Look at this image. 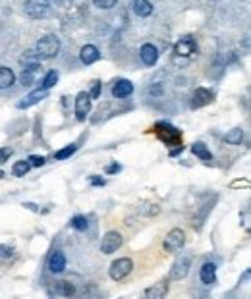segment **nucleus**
Segmentation results:
<instances>
[{
  "label": "nucleus",
  "mask_w": 251,
  "mask_h": 299,
  "mask_svg": "<svg viewBox=\"0 0 251 299\" xmlns=\"http://www.w3.org/2000/svg\"><path fill=\"white\" fill-rule=\"evenodd\" d=\"M89 112H91V97H89V93L81 91L75 97V118L83 122V120H87Z\"/></svg>",
  "instance_id": "7"
},
{
  "label": "nucleus",
  "mask_w": 251,
  "mask_h": 299,
  "mask_svg": "<svg viewBox=\"0 0 251 299\" xmlns=\"http://www.w3.org/2000/svg\"><path fill=\"white\" fill-rule=\"evenodd\" d=\"M46 95H48V91H43V89L33 91V93H29V95H27L23 101H19V103L15 105V108H19V110H23V108H29V106L37 105V103H41L43 99H46Z\"/></svg>",
  "instance_id": "15"
},
{
  "label": "nucleus",
  "mask_w": 251,
  "mask_h": 299,
  "mask_svg": "<svg viewBox=\"0 0 251 299\" xmlns=\"http://www.w3.org/2000/svg\"><path fill=\"white\" fill-rule=\"evenodd\" d=\"M14 154L12 147H0V164H4L6 160H10V156Z\"/></svg>",
  "instance_id": "29"
},
{
  "label": "nucleus",
  "mask_w": 251,
  "mask_h": 299,
  "mask_svg": "<svg viewBox=\"0 0 251 299\" xmlns=\"http://www.w3.org/2000/svg\"><path fill=\"white\" fill-rule=\"evenodd\" d=\"M27 14L31 17H44L48 14V6L46 4H41L39 0H27V6H25Z\"/></svg>",
  "instance_id": "17"
},
{
  "label": "nucleus",
  "mask_w": 251,
  "mask_h": 299,
  "mask_svg": "<svg viewBox=\"0 0 251 299\" xmlns=\"http://www.w3.org/2000/svg\"><path fill=\"white\" fill-rule=\"evenodd\" d=\"M213 103V93L209 89H203V87H199V89L193 91V99H192V106L193 108H201V106H207Z\"/></svg>",
  "instance_id": "12"
},
{
  "label": "nucleus",
  "mask_w": 251,
  "mask_h": 299,
  "mask_svg": "<svg viewBox=\"0 0 251 299\" xmlns=\"http://www.w3.org/2000/svg\"><path fill=\"white\" fill-rule=\"evenodd\" d=\"M122 234L116 232V230H110V232H106L104 234L103 241H101V251L104 255H110L114 253V251H118L120 247H122Z\"/></svg>",
  "instance_id": "6"
},
{
  "label": "nucleus",
  "mask_w": 251,
  "mask_h": 299,
  "mask_svg": "<svg viewBox=\"0 0 251 299\" xmlns=\"http://www.w3.org/2000/svg\"><path fill=\"white\" fill-rule=\"evenodd\" d=\"M139 56H141V62L151 68V66H155L159 62V48L155 45H151V43H145L139 48Z\"/></svg>",
  "instance_id": "8"
},
{
  "label": "nucleus",
  "mask_w": 251,
  "mask_h": 299,
  "mask_svg": "<svg viewBox=\"0 0 251 299\" xmlns=\"http://www.w3.org/2000/svg\"><path fill=\"white\" fill-rule=\"evenodd\" d=\"M224 141H226L228 145H242V141H244V130H242V128L230 130L228 134L224 135Z\"/></svg>",
  "instance_id": "22"
},
{
  "label": "nucleus",
  "mask_w": 251,
  "mask_h": 299,
  "mask_svg": "<svg viewBox=\"0 0 251 299\" xmlns=\"http://www.w3.org/2000/svg\"><path fill=\"white\" fill-rule=\"evenodd\" d=\"M184 243H186V232L182 228H174V230H170L166 234L163 247L166 253H176V251H180L184 247Z\"/></svg>",
  "instance_id": "3"
},
{
  "label": "nucleus",
  "mask_w": 251,
  "mask_h": 299,
  "mask_svg": "<svg viewBox=\"0 0 251 299\" xmlns=\"http://www.w3.org/2000/svg\"><path fill=\"white\" fill-rule=\"evenodd\" d=\"M195 50H197V45L192 37H182L174 46V52L178 56H192Z\"/></svg>",
  "instance_id": "10"
},
{
  "label": "nucleus",
  "mask_w": 251,
  "mask_h": 299,
  "mask_svg": "<svg viewBox=\"0 0 251 299\" xmlns=\"http://www.w3.org/2000/svg\"><path fill=\"white\" fill-rule=\"evenodd\" d=\"M116 2H118V0H93V4H95L97 8H101V10H110V8H114Z\"/></svg>",
  "instance_id": "28"
},
{
  "label": "nucleus",
  "mask_w": 251,
  "mask_h": 299,
  "mask_svg": "<svg viewBox=\"0 0 251 299\" xmlns=\"http://www.w3.org/2000/svg\"><path fill=\"white\" fill-rule=\"evenodd\" d=\"M37 72H39V66L37 64H31L27 68H23V74H21V85L23 87H31L37 79Z\"/></svg>",
  "instance_id": "19"
},
{
  "label": "nucleus",
  "mask_w": 251,
  "mask_h": 299,
  "mask_svg": "<svg viewBox=\"0 0 251 299\" xmlns=\"http://www.w3.org/2000/svg\"><path fill=\"white\" fill-rule=\"evenodd\" d=\"M60 39L56 35H52V33H48V35H44L41 37L39 41H37V45H35V54L39 56V58H54L56 54L60 52Z\"/></svg>",
  "instance_id": "1"
},
{
  "label": "nucleus",
  "mask_w": 251,
  "mask_h": 299,
  "mask_svg": "<svg viewBox=\"0 0 251 299\" xmlns=\"http://www.w3.org/2000/svg\"><path fill=\"white\" fill-rule=\"evenodd\" d=\"M54 292L58 294V296H66V298H72L75 294V286L72 282H66V280H62V282H56L54 286Z\"/></svg>",
  "instance_id": "23"
},
{
  "label": "nucleus",
  "mask_w": 251,
  "mask_h": 299,
  "mask_svg": "<svg viewBox=\"0 0 251 299\" xmlns=\"http://www.w3.org/2000/svg\"><path fill=\"white\" fill-rule=\"evenodd\" d=\"M132 270H133V261L128 259V257H122V259L114 261V263L110 265L108 274H110V278H112L114 282H120V280H124Z\"/></svg>",
  "instance_id": "4"
},
{
  "label": "nucleus",
  "mask_w": 251,
  "mask_h": 299,
  "mask_svg": "<svg viewBox=\"0 0 251 299\" xmlns=\"http://www.w3.org/2000/svg\"><path fill=\"white\" fill-rule=\"evenodd\" d=\"M149 93H151V95H161V93H163V87H161V85L157 83V85H155L153 89H149Z\"/></svg>",
  "instance_id": "34"
},
{
  "label": "nucleus",
  "mask_w": 251,
  "mask_h": 299,
  "mask_svg": "<svg viewBox=\"0 0 251 299\" xmlns=\"http://www.w3.org/2000/svg\"><path fill=\"white\" fill-rule=\"evenodd\" d=\"M133 12L139 15V17H149L153 14V4L149 0H132Z\"/></svg>",
  "instance_id": "18"
},
{
  "label": "nucleus",
  "mask_w": 251,
  "mask_h": 299,
  "mask_svg": "<svg viewBox=\"0 0 251 299\" xmlns=\"http://www.w3.org/2000/svg\"><path fill=\"white\" fill-rule=\"evenodd\" d=\"M48 270L52 274H62L66 270V257H64L62 251H54L48 257Z\"/></svg>",
  "instance_id": "13"
},
{
  "label": "nucleus",
  "mask_w": 251,
  "mask_h": 299,
  "mask_svg": "<svg viewBox=\"0 0 251 299\" xmlns=\"http://www.w3.org/2000/svg\"><path fill=\"white\" fill-rule=\"evenodd\" d=\"M199 276H201V282L205 286H213L217 282V265H215V263H205V265L201 267Z\"/></svg>",
  "instance_id": "16"
},
{
  "label": "nucleus",
  "mask_w": 251,
  "mask_h": 299,
  "mask_svg": "<svg viewBox=\"0 0 251 299\" xmlns=\"http://www.w3.org/2000/svg\"><path fill=\"white\" fill-rule=\"evenodd\" d=\"M75 150H77V145L72 143V145H68V147H64V149H60L54 152V158L56 160H66V158H70L72 154H74Z\"/></svg>",
  "instance_id": "26"
},
{
  "label": "nucleus",
  "mask_w": 251,
  "mask_h": 299,
  "mask_svg": "<svg viewBox=\"0 0 251 299\" xmlns=\"http://www.w3.org/2000/svg\"><path fill=\"white\" fill-rule=\"evenodd\" d=\"M133 93V83L130 79H118L112 85V97L114 99H126Z\"/></svg>",
  "instance_id": "9"
},
{
  "label": "nucleus",
  "mask_w": 251,
  "mask_h": 299,
  "mask_svg": "<svg viewBox=\"0 0 251 299\" xmlns=\"http://www.w3.org/2000/svg\"><path fill=\"white\" fill-rule=\"evenodd\" d=\"M91 183H93V185H104V179H101V178H91Z\"/></svg>",
  "instance_id": "36"
},
{
  "label": "nucleus",
  "mask_w": 251,
  "mask_h": 299,
  "mask_svg": "<svg viewBox=\"0 0 251 299\" xmlns=\"http://www.w3.org/2000/svg\"><path fill=\"white\" fill-rule=\"evenodd\" d=\"M153 132H155L157 137H159L161 141H164L166 145L182 149V132L176 130L174 126H170V124H166V122H159V124H155Z\"/></svg>",
  "instance_id": "2"
},
{
  "label": "nucleus",
  "mask_w": 251,
  "mask_h": 299,
  "mask_svg": "<svg viewBox=\"0 0 251 299\" xmlns=\"http://www.w3.org/2000/svg\"><path fill=\"white\" fill-rule=\"evenodd\" d=\"M8 253H10V249H8L6 245H0V261H2V259H4Z\"/></svg>",
  "instance_id": "35"
},
{
  "label": "nucleus",
  "mask_w": 251,
  "mask_h": 299,
  "mask_svg": "<svg viewBox=\"0 0 251 299\" xmlns=\"http://www.w3.org/2000/svg\"><path fill=\"white\" fill-rule=\"evenodd\" d=\"M192 152L195 154V156H197V158L205 160V162L213 160V152L207 149V145H205L203 141H197V143H193V145H192Z\"/></svg>",
  "instance_id": "21"
},
{
  "label": "nucleus",
  "mask_w": 251,
  "mask_h": 299,
  "mask_svg": "<svg viewBox=\"0 0 251 299\" xmlns=\"http://www.w3.org/2000/svg\"><path fill=\"white\" fill-rule=\"evenodd\" d=\"M192 261H193L192 255H180V259L170 269V280H182V278H186L190 269H192Z\"/></svg>",
  "instance_id": "5"
},
{
  "label": "nucleus",
  "mask_w": 251,
  "mask_h": 299,
  "mask_svg": "<svg viewBox=\"0 0 251 299\" xmlns=\"http://www.w3.org/2000/svg\"><path fill=\"white\" fill-rule=\"evenodd\" d=\"M101 58V52H99V48L95 45H85L81 46V52H79V60L85 64V66H91V64H95L97 60Z\"/></svg>",
  "instance_id": "14"
},
{
  "label": "nucleus",
  "mask_w": 251,
  "mask_h": 299,
  "mask_svg": "<svg viewBox=\"0 0 251 299\" xmlns=\"http://www.w3.org/2000/svg\"><path fill=\"white\" fill-rule=\"evenodd\" d=\"M58 72L56 70H50V72H46V75L43 77V83H41V89L43 91H48L50 87H54L56 85V81H58Z\"/></svg>",
  "instance_id": "24"
},
{
  "label": "nucleus",
  "mask_w": 251,
  "mask_h": 299,
  "mask_svg": "<svg viewBox=\"0 0 251 299\" xmlns=\"http://www.w3.org/2000/svg\"><path fill=\"white\" fill-rule=\"evenodd\" d=\"M2 176H4V172H2V170H0V178H2Z\"/></svg>",
  "instance_id": "37"
},
{
  "label": "nucleus",
  "mask_w": 251,
  "mask_h": 299,
  "mask_svg": "<svg viewBox=\"0 0 251 299\" xmlns=\"http://www.w3.org/2000/svg\"><path fill=\"white\" fill-rule=\"evenodd\" d=\"M31 170V164L29 160H17L14 166H12V174L17 176V178H23V176H27V172Z\"/></svg>",
  "instance_id": "25"
},
{
  "label": "nucleus",
  "mask_w": 251,
  "mask_h": 299,
  "mask_svg": "<svg viewBox=\"0 0 251 299\" xmlns=\"http://www.w3.org/2000/svg\"><path fill=\"white\" fill-rule=\"evenodd\" d=\"M27 160H29V164L35 166V168H41V166L46 162V158H44V156H39V154H31Z\"/></svg>",
  "instance_id": "30"
},
{
  "label": "nucleus",
  "mask_w": 251,
  "mask_h": 299,
  "mask_svg": "<svg viewBox=\"0 0 251 299\" xmlns=\"http://www.w3.org/2000/svg\"><path fill=\"white\" fill-rule=\"evenodd\" d=\"M120 170H122V166L114 162V164H110L108 168H106V174H114V172H120Z\"/></svg>",
  "instance_id": "33"
},
{
  "label": "nucleus",
  "mask_w": 251,
  "mask_h": 299,
  "mask_svg": "<svg viewBox=\"0 0 251 299\" xmlns=\"http://www.w3.org/2000/svg\"><path fill=\"white\" fill-rule=\"evenodd\" d=\"M70 226L74 228V230H79V232H83V230H87V218L85 216H81V214H77V216H74L72 220H70Z\"/></svg>",
  "instance_id": "27"
},
{
  "label": "nucleus",
  "mask_w": 251,
  "mask_h": 299,
  "mask_svg": "<svg viewBox=\"0 0 251 299\" xmlns=\"http://www.w3.org/2000/svg\"><path fill=\"white\" fill-rule=\"evenodd\" d=\"M166 294H168V280H161V282H157V284H153L151 288H147L143 296L147 299H164Z\"/></svg>",
  "instance_id": "11"
},
{
  "label": "nucleus",
  "mask_w": 251,
  "mask_h": 299,
  "mask_svg": "<svg viewBox=\"0 0 251 299\" xmlns=\"http://www.w3.org/2000/svg\"><path fill=\"white\" fill-rule=\"evenodd\" d=\"M99 95H101V81H93V89L89 93V97L91 99H99Z\"/></svg>",
  "instance_id": "31"
},
{
  "label": "nucleus",
  "mask_w": 251,
  "mask_h": 299,
  "mask_svg": "<svg viewBox=\"0 0 251 299\" xmlns=\"http://www.w3.org/2000/svg\"><path fill=\"white\" fill-rule=\"evenodd\" d=\"M15 83V74L6 68V66H0V89H8Z\"/></svg>",
  "instance_id": "20"
},
{
  "label": "nucleus",
  "mask_w": 251,
  "mask_h": 299,
  "mask_svg": "<svg viewBox=\"0 0 251 299\" xmlns=\"http://www.w3.org/2000/svg\"><path fill=\"white\" fill-rule=\"evenodd\" d=\"M232 189H240V187H250V179H234L230 183Z\"/></svg>",
  "instance_id": "32"
}]
</instances>
